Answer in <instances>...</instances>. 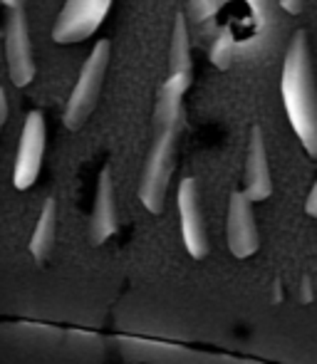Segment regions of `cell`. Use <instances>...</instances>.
Masks as SVG:
<instances>
[{
    "mask_svg": "<svg viewBox=\"0 0 317 364\" xmlns=\"http://www.w3.org/2000/svg\"><path fill=\"white\" fill-rule=\"evenodd\" d=\"M280 95L300 144L310 156L317 159V75L305 30H298L285 50Z\"/></svg>",
    "mask_w": 317,
    "mask_h": 364,
    "instance_id": "obj_1",
    "label": "cell"
},
{
    "mask_svg": "<svg viewBox=\"0 0 317 364\" xmlns=\"http://www.w3.org/2000/svg\"><path fill=\"white\" fill-rule=\"evenodd\" d=\"M193 82V58H191V35H188L186 15L176 13L171 30V48H168V75L156 90L154 117L151 129L161 127H183V97Z\"/></svg>",
    "mask_w": 317,
    "mask_h": 364,
    "instance_id": "obj_2",
    "label": "cell"
},
{
    "mask_svg": "<svg viewBox=\"0 0 317 364\" xmlns=\"http://www.w3.org/2000/svg\"><path fill=\"white\" fill-rule=\"evenodd\" d=\"M181 132L183 127H161V129H154V136H151V146L139 181V198L146 211L154 216L163 211V203H166L168 183L176 168V149Z\"/></svg>",
    "mask_w": 317,
    "mask_h": 364,
    "instance_id": "obj_3",
    "label": "cell"
},
{
    "mask_svg": "<svg viewBox=\"0 0 317 364\" xmlns=\"http://www.w3.org/2000/svg\"><path fill=\"white\" fill-rule=\"evenodd\" d=\"M109 55H112L109 40L95 43L92 53L87 55L77 82H75V87H72V95H70L68 105H65L63 122L70 132L82 129L85 122L90 119V114L95 112L97 102H100V95H102V87H104L107 68H109Z\"/></svg>",
    "mask_w": 317,
    "mask_h": 364,
    "instance_id": "obj_4",
    "label": "cell"
},
{
    "mask_svg": "<svg viewBox=\"0 0 317 364\" xmlns=\"http://www.w3.org/2000/svg\"><path fill=\"white\" fill-rule=\"evenodd\" d=\"M114 0H65L53 25V40L58 45H77L90 40L107 20Z\"/></svg>",
    "mask_w": 317,
    "mask_h": 364,
    "instance_id": "obj_5",
    "label": "cell"
},
{
    "mask_svg": "<svg viewBox=\"0 0 317 364\" xmlns=\"http://www.w3.org/2000/svg\"><path fill=\"white\" fill-rule=\"evenodd\" d=\"M5 60H8L10 82L15 87H28L35 80L38 68H35L25 8L5 10Z\"/></svg>",
    "mask_w": 317,
    "mask_h": 364,
    "instance_id": "obj_6",
    "label": "cell"
},
{
    "mask_svg": "<svg viewBox=\"0 0 317 364\" xmlns=\"http://www.w3.org/2000/svg\"><path fill=\"white\" fill-rule=\"evenodd\" d=\"M45 144H48V124L45 114L40 109H33L25 117L23 134H20L18 154H15V168H13V186L18 191L30 188L38 181L43 171Z\"/></svg>",
    "mask_w": 317,
    "mask_h": 364,
    "instance_id": "obj_7",
    "label": "cell"
},
{
    "mask_svg": "<svg viewBox=\"0 0 317 364\" xmlns=\"http://www.w3.org/2000/svg\"><path fill=\"white\" fill-rule=\"evenodd\" d=\"M176 206H178V220H181V235L186 250L191 258L203 260L211 250L208 243V233H206V220H203L201 211V188L198 181L191 176H186L178 183V193H176Z\"/></svg>",
    "mask_w": 317,
    "mask_h": 364,
    "instance_id": "obj_8",
    "label": "cell"
},
{
    "mask_svg": "<svg viewBox=\"0 0 317 364\" xmlns=\"http://www.w3.org/2000/svg\"><path fill=\"white\" fill-rule=\"evenodd\" d=\"M253 203L245 191H233L228 198V218H226V238L228 248L236 258H250L260 248V233L255 223Z\"/></svg>",
    "mask_w": 317,
    "mask_h": 364,
    "instance_id": "obj_9",
    "label": "cell"
},
{
    "mask_svg": "<svg viewBox=\"0 0 317 364\" xmlns=\"http://www.w3.org/2000/svg\"><path fill=\"white\" fill-rule=\"evenodd\" d=\"M119 230V213H117L114 198V181H112V168L104 166L97 178L95 208H92L90 220V238L95 245H102Z\"/></svg>",
    "mask_w": 317,
    "mask_h": 364,
    "instance_id": "obj_10",
    "label": "cell"
},
{
    "mask_svg": "<svg viewBox=\"0 0 317 364\" xmlns=\"http://www.w3.org/2000/svg\"><path fill=\"white\" fill-rule=\"evenodd\" d=\"M245 193L250 196V201L260 203L265 198H270L273 193V176H270V164H268V151H265V139L263 129L258 124L250 129L248 139V156H245Z\"/></svg>",
    "mask_w": 317,
    "mask_h": 364,
    "instance_id": "obj_11",
    "label": "cell"
},
{
    "mask_svg": "<svg viewBox=\"0 0 317 364\" xmlns=\"http://www.w3.org/2000/svg\"><path fill=\"white\" fill-rule=\"evenodd\" d=\"M55 230H58V203H55V198H48L43 211H40L38 225H35V230H33V238H30V255H33V260L40 268L48 263L50 253H53Z\"/></svg>",
    "mask_w": 317,
    "mask_h": 364,
    "instance_id": "obj_12",
    "label": "cell"
},
{
    "mask_svg": "<svg viewBox=\"0 0 317 364\" xmlns=\"http://www.w3.org/2000/svg\"><path fill=\"white\" fill-rule=\"evenodd\" d=\"M233 55H236V43H233L231 33L223 30L221 38L213 43V50H211V63L216 65L218 70H228L233 63Z\"/></svg>",
    "mask_w": 317,
    "mask_h": 364,
    "instance_id": "obj_13",
    "label": "cell"
},
{
    "mask_svg": "<svg viewBox=\"0 0 317 364\" xmlns=\"http://www.w3.org/2000/svg\"><path fill=\"white\" fill-rule=\"evenodd\" d=\"M188 8H191V15L196 23H208L218 13V0H191Z\"/></svg>",
    "mask_w": 317,
    "mask_h": 364,
    "instance_id": "obj_14",
    "label": "cell"
},
{
    "mask_svg": "<svg viewBox=\"0 0 317 364\" xmlns=\"http://www.w3.org/2000/svg\"><path fill=\"white\" fill-rule=\"evenodd\" d=\"M245 3L250 5V13H253V18L258 20V25L263 23L265 18H268V10H270V0H245Z\"/></svg>",
    "mask_w": 317,
    "mask_h": 364,
    "instance_id": "obj_15",
    "label": "cell"
},
{
    "mask_svg": "<svg viewBox=\"0 0 317 364\" xmlns=\"http://www.w3.org/2000/svg\"><path fill=\"white\" fill-rule=\"evenodd\" d=\"M315 300V292H313V278L310 275H305L303 283H300V302L303 305H310V302Z\"/></svg>",
    "mask_w": 317,
    "mask_h": 364,
    "instance_id": "obj_16",
    "label": "cell"
},
{
    "mask_svg": "<svg viewBox=\"0 0 317 364\" xmlns=\"http://www.w3.org/2000/svg\"><path fill=\"white\" fill-rule=\"evenodd\" d=\"M278 3H280V8L290 15H300L305 10V0H278Z\"/></svg>",
    "mask_w": 317,
    "mask_h": 364,
    "instance_id": "obj_17",
    "label": "cell"
},
{
    "mask_svg": "<svg viewBox=\"0 0 317 364\" xmlns=\"http://www.w3.org/2000/svg\"><path fill=\"white\" fill-rule=\"evenodd\" d=\"M305 211H308V216L317 218V181H315V186L310 188V193H308V201H305Z\"/></svg>",
    "mask_w": 317,
    "mask_h": 364,
    "instance_id": "obj_18",
    "label": "cell"
},
{
    "mask_svg": "<svg viewBox=\"0 0 317 364\" xmlns=\"http://www.w3.org/2000/svg\"><path fill=\"white\" fill-rule=\"evenodd\" d=\"M8 112H10V102H8V90H0V124H8Z\"/></svg>",
    "mask_w": 317,
    "mask_h": 364,
    "instance_id": "obj_19",
    "label": "cell"
},
{
    "mask_svg": "<svg viewBox=\"0 0 317 364\" xmlns=\"http://www.w3.org/2000/svg\"><path fill=\"white\" fill-rule=\"evenodd\" d=\"M273 302H283V280L275 278L273 283Z\"/></svg>",
    "mask_w": 317,
    "mask_h": 364,
    "instance_id": "obj_20",
    "label": "cell"
},
{
    "mask_svg": "<svg viewBox=\"0 0 317 364\" xmlns=\"http://www.w3.org/2000/svg\"><path fill=\"white\" fill-rule=\"evenodd\" d=\"M5 10H15V8H25V0H0Z\"/></svg>",
    "mask_w": 317,
    "mask_h": 364,
    "instance_id": "obj_21",
    "label": "cell"
}]
</instances>
